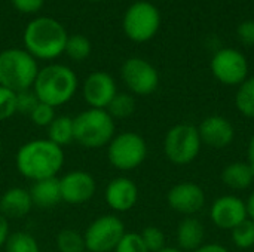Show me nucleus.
Returning <instances> with one entry per match:
<instances>
[{
	"instance_id": "cd10ccee",
	"label": "nucleus",
	"mask_w": 254,
	"mask_h": 252,
	"mask_svg": "<svg viewBox=\"0 0 254 252\" xmlns=\"http://www.w3.org/2000/svg\"><path fill=\"white\" fill-rule=\"evenodd\" d=\"M232 242L240 250H250L254 247V221L247 218L231 230Z\"/></svg>"
},
{
	"instance_id": "20e7f679",
	"label": "nucleus",
	"mask_w": 254,
	"mask_h": 252,
	"mask_svg": "<svg viewBox=\"0 0 254 252\" xmlns=\"http://www.w3.org/2000/svg\"><path fill=\"white\" fill-rule=\"evenodd\" d=\"M116 120L101 108H86L73 117L74 143L83 149L97 150L107 147L116 135Z\"/></svg>"
},
{
	"instance_id": "bb28decb",
	"label": "nucleus",
	"mask_w": 254,
	"mask_h": 252,
	"mask_svg": "<svg viewBox=\"0 0 254 252\" xmlns=\"http://www.w3.org/2000/svg\"><path fill=\"white\" fill-rule=\"evenodd\" d=\"M91 50H92L91 40L83 34L68 36V39L65 42V48H64V53L73 61L86 59L91 55Z\"/></svg>"
},
{
	"instance_id": "473e14b6",
	"label": "nucleus",
	"mask_w": 254,
	"mask_h": 252,
	"mask_svg": "<svg viewBox=\"0 0 254 252\" xmlns=\"http://www.w3.org/2000/svg\"><path fill=\"white\" fill-rule=\"evenodd\" d=\"M113 252H149L140 233H125Z\"/></svg>"
},
{
	"instance_id": "c756f323",
	"label": "nucleus",
	"mask_w": 254,
	"mask_h": 252,
	"mask_svg": "<svg viewBox=\"0 0 254 252\" xmlns=\"http://www.w3.org/2000/svg\"><path fill=\"white\" fill-rule=\"evenodd\" d=\"M28 117L33 125H36L39 128H48L52 123V120L57 117V113H55L54 107H51L45 102H39Z\"/></svg>"
},
{
	"instance_id": "a211bd4d",
	"label": "nucleus",
	"mask_w": 254,
	"mask_h": 252,
	"mask_svg": "<svg viewBox=\"0 0 254 252\" xmlns=\"http://www.w3.org/2000/svg\"><path fill=\"white\" fill-rule=\"evenodd\" d=\"M33 208L30 192L24 187H10L0 195V214L9 221L25 218Z\"/></svg>"
},
{
	"instance_id": "aec40b11",
	"label": "nucleus",
	"mask_w": 254,
	"mask_h": 252,
	"mask_svg": "<svg viewBox=\"0 0 254 252\" xmlns=\"http://www.w3.org/2000/svg\"><path fill=\"white\" fill-rule=\"evenodd\" d=\"M177 244L179 248L185 252H195L204 245L205 227L195 217H185L177 227Z\"/></svg>"
},
{
	"instance_id": "39448f33",
	"label": "nucleus",
	"mask_w": 254,
	"mask_h": 252,
	"mask_svg": "<svg viewBox=\"0 0 254 252\" xmlns=\"http://www.w3.org/2000/svg\"><path fill=\"white\" fill-rule=\"evenodd\" d=\"M37 73V59L25 49L9 48L0 52V86L13 92L31 89Z\"/></svg>"
},
{
	"instance_id": "2f4dec72",
	"label": "nucleus",
	"mask_w": 254,
	"mask_h": 252,
	"mask_svg": "<svg viewBox=\"0 0 254 252\" xmlns=\"http://www.w3.org/2000/svg\"><path fill=\"white\" fill-rule=\"evenodd\" d=\"M15 98H16V92L0 86V122H4L10 119L13 114H16Z\"/></svg>"
},
{
	"instance_id": "72a5a7b5",
	"label": "nucleus",
	"mask_w": 254,
	"mask_h": 252,
	"mask_svg": "<svg viewBox=\"0 0 254 252\" xmlns=\"http://www.w3.org/2000/svg\"><path fill=\"white\" fill-rule=\"evenodd\" d=\"M237 37L244 46H254V19L243 21L237 27Z\"/></svg>"
},
{
	"instance_id": "423d86ee",
	"label": "nucleus",
	"mask_w": 254,
	"mask_h": 252,
	"mask_svg": "<svg viewBox=\"0 0 254 252\" xmlns=\"http://www.w3.org/2000/svg\"><path fill=\"white\" fill-rule=\"evenodd\" d=\"M161 28L159 9L147 1L138 0L128 6L122 18V30L134 43H146L152 40Z\"/></svg>"
},
{
	"instance_id": "9d476101",
	"label": "nucleus",
	"mask_w": 254,
	"mask_h": 252,
	"mask_svg": "<svg viewBox=\"0 0 254 252\" xmlns=\"http://www.w3.org/2000/svg\"><path fill=\"white\" fill-rule=\"evenodd\" d=\"M211 74L225 86H240L250 73L247 56L235 48H219L210 61Z\"/></svg>"
},
{
	"instance_id": "1a4fd4ad",
	"label": "nucleus",
	"mask_w": 254,
	"mask_h": 252,
	"mask_svg": "<svg viewBox=\"0 0 254 252\" xmlns=\"http://www.w3.org/2000/svg\"><path fill=\"white\" fill-rule=\"evenodd\" d=\"M125 233V224L118 215H100L83 232L86 252H113Z\"/></svg>"
},
{
	"instance_id": "f704fd0d",
	"label": "nucleus",
	"mask_w": 254,
	"mask_h": 252,
	"mask_svg": "<svg viewBox=\"0 0 254 252\" xmlns=\"http://www.w3.org/2000/svg\"><path fill=\"white\" fill-rule=\"evenodd\" d=\"M10 3L18 12L31 15V13H37L43 7L45 0H10Z\"/></svg>"
},
{
	"instance_id": "0eeeda50",
	"label": "nucleus",
	"mask_w": 254,
	"mask_h": 252,
	"mask_svg": "<svg viewBox=\"0 0 254 252\" xmlns=\"http://www.w3.org/2000/svg\"><path fill=\"white\" fill-rule=\"evenodd\" d=\"M147 157L146 140L132 131L116 134L107 144V160L118 171H134Z\"/></svg>"
},
{
	"instance_id": "4468645a",
	"label": "nucleus",
	"mask_w": 254,
	"mask_h": 252,
	"mask_svg": "<svg viewBox=\"0 0 254 252\" xmlns=\"http://www.w3.org/2000/svg\"><path fill=\"white\" fill-rule=\"evenodd\" d=\"M211 223L220 230H232L249 218L246 201L235 195H225L217 198L210 208Z\"/></svg>"
},
{
	"instance_id": "ddd939ff",
	"label": "nucleus",
	"mask_w": 254,
	"mask_h": 252,
	"mask_svg": "<svg viewBox=\"0 0 254 252\" xmlns=\"http://www.w3.org/2000/svg\"><path fill=\"white\" fill-rule=\"evenodd\" d=\"M167 203L173 211L185 217H193L205 206V192L196 183L183 181L168 190Z\"/></svg>"
},
{
	"instance_id": "f3484780",
	"label": "nucleus",
	"mask_w": 254,
	"mask_h": 252,
	"mask_svg": "<svg viewBox=\"0 0 254 252\" xmlns=\"http://www.w3.org/2000/svg\"><path fill=\"white\" fill-rule=\"evenodd\" d=\"M104 201L112 211L128 212L138 202V187L128 177H116L107 184Z\"/></svg>"
},
{
	"instance_id": "c85d7f7f",
	"label": "nucleus",
	"mask_w": 254,
	"mask_h": 252,
	"mask_svg": "<svg viewBox=\"0 0 254 252\" xmlns=\"http://www.w3.org/2000/svg\"><path fill=\"white\" fill-rule=\"evenodd\" d=\"M140 236H141V239H143V242H144L149 252H159L167 247L165 245V235L156 226L144 227L143 232L140 233Z\"/></svg>"
},
{
	"instance_id": "c9c22d12",
	"label": "nucleus",
	"mask_w": 254,
	"mask_h": 252,
	"mask_svg": "<svg viewBox=\"0 0 254 252\" xmlns=\"http://www.w3.org/2000/svg\"><path fill=\"white\" fill-rule=\"evenodd\" d=\"M10 235V229H9V220H6L1 214H0V248L4 247L7 238Z\"/></svg>"
},
{
	"instance_id": "4be33fe9",
	"label": "nucleus",
	"mask_w": 254,
	"mask_h": 252,
	"mask_svg": "<svg viewBox=\"0 0 254 252\" xmlns=\"http://www.w3.org/2000/svg\"><path fill=\"white\" fill-rule=\"evenodd\" d=\"M48 131V140L57 144L58 147L64 149L74 143V125H73V117L67 114H60L57 116L52 123L46 128Z\"/></svg>"
},
{
	"instance_id": "b1692460",
	"label": "nucleus",
	"mask_w": 254,
	"mask_h": 252,
	"mask_svg": "<svg viewBox=\"0 0 254 252\" xmlns=\"http://www.w3.org/2000/svg\"><path fill=\"white\" fill-rule=\"evenodd\" d=\"M106 110L115 120L128 119L135 111V98L129 92H118Z\"/></svg>"
},
{
	"instance_id": "5701e85b",
	"label": "nucleus",
	"mask_w": 254,
	"mask_h": 252,
	"mask_svg": "<svg viewBox=\"0 0 254 252\" xmlns=\"http://www.w3.org/2000/svg\"><path fill=\"white\" fill-rule=\"evenodd\" d=\"M237 110L249 119H254V76H249L237 89Z\"/></svg>"
},
{
	"instance_id": "e433bc0d",
	"label": "nucleus",
	"mask_w": 254,
	"mask_h": 252,
	"mask_svg": "<svg viewBox=\"0 0 254 252\" xmlns=\"http://www.w3.org/2000/svg\"><path fill=\"white\" fill-rule=\"evenodd\" d=\"M195 252H231L226 247L220 245V244H204L202 247H199Z\"/></svg>"
},
{
	"instance_id": "ea45409f",
	"label": "nucleus",
	"mask_w": 254,
	"mask_h": 252,
	"mask_svg": "<svg viewBox=\"0 0 254 252\" xmlns=\"http://www.w3.org/2000/svg\"><path fill=\"white\" fill-rule=\"evenodd\" d=\"M159 252H185V251H182L180 248H171V247H165L164 250H161Z\"/></svg>"
},
{
	"instance_id": "6e6552de",
	"label": "nucleus",
	"mask_w": 254,
	"mask_h": 252,
	"mask_svg": "<svg viewBox=\"0 0 254 252\" xmlns=\"http://www.w3.org/2000/svg\"><path fill=\"white\" fill-rule=\"evenodd\" d=\"M202 141L198 128L190 123H179L170 128L164 138L165 157L179 166L192 163L201 153Z\"/></svg>"
},
{
	"instance_id": "a19ab883",
	"label": "nucleus",
	"mask_w": 254,
	"mask_h": 252,
	"mask_svg": "<svg viewBox=\"0 0 254 252\" xmlns=\"http://www.w3.org/2000/svg\"><path fill=\"white\" fill-rule=\"evenodd\" d=\"M88 1H101V0H88Z\"/></svg>"
},
{
	"instance_id": "7ed1b4c3",
	"label": "nucleus",
	"mask_w": 254,
	"mask_h": 252,
	"mask_svg": "<svg viewBox=\"0 0 254 252\" xmlns=\"http://www.w3.org/2000/svg\"><path fill=\"white\" fill-rule=\"evenodd\" d=\"M77 86V76L70 67L64 64H48L39 68L31 89L40 102L57 108L73 100Z\"/></svg>"
},
{
	"instance_id": "6ab92c4d",
	"label": "nucleus",
	"mask_w": 254,
	"mask_h": 252,
	"mask_svg": "<svg viewBox=\"0 0 254 252\" xmlns=\"http://www.w3.org/2000/svg\"><path fill=\"white\" fill-rule=\"evenodd\" d=\"M28 192L31 196L33 206L39 209H49L63 202L58 177L34 181Z\"/></svg>"
},
{
	"instance_id": "f257e3e1",
	"label": "nucleus",
	"mask_w": 254,
	"mask_h": 252,
	"mask_svg": "<svg viewBox=\"0 0 254 252\" xmlns=\"http://www.w3.org/2000/svg\"><path fill=\"white\" fill-rule=\"evenodd\" d=\"M65 162L64 149L48 138L24 143L15 154V166L19 175L30 181L58 177Z\"/></svg>"
},
{
	"instance_id": "9b49d317",
	"label": "nucleus",
	"mask_w": 254,
	"mask_h": 252,
	"mask_svg": "<svg viewBox=\"0 0 254 252\" xmlns=\"http://www.w3.org/2000/svg\"><path fill=\"white\" fill-rule=\"evenodd\" d=\"M121 77L129 94L138 97L152 95L159 86V73L156 67L144 58H128L121 67Z\"/></svg>"
},
{
	"instance_id": "7c9ffc66",
	"label": "nucleus",
	"mask_w": 254,
	"mask_h": 252,
	"mask_svg": "<svg viewBox=\"0 0 254 252\" xmlns=\"http://www.w3.org/2000/svg\"><path fill=\"white\" fill-rule=\"evenodd\" d=\"M39 102H40V101L37 100V97H36V94H34L33 89H25V91L16 92L15 108H16V113H19V114L30 116L31 111L36 108V105H37Z\"/></svg>"
},
{
	"instance_id": "4c0bfd02",
	"label": "nucleus",
	"mask_w": 254,
	"mask_h": 252,
	"mask_svg": "<svg viewBox=\"0 0 254 252\" xmlns=\"http://www.w3.org/2000/svg\"><path fill=\"white\" fill-rule=\"evenodd\" d=\"M247 163L254 169V134L252 135L249 141V147H247Z\"/></svg>"
},
{
	"instance_id": "2eb2a0df",
	"label": "nucleus",
	"mask_w": 254,
	"mask_h": 252,
	"mask_svg": "<svg viewBox=\"0 0 254 252\" xmlns=\"http://www.w3.org/2000/svg\"><path fill=\"white\" fill-rule=\"evenodd\" d=\"M82 94L89 108L106 110L118 94V86L107 71H92L83 82Z\"/></svg>"
},
{
	"instance_id": "f03ea898",
	"label": "nucleus",
	"mask_w": 254,
	"mask_h": 252,
	"mask_svg": "<svg viewBox=\"0 0 254 252\" xmlns=\"http://www.w3.org/2000/svg\"><path fill=\"white\" fill-rule=\"evenodd\" d=\"M68 34L64 25L51 16L31 19L22 34L24 49L36 59L52 61L64 53Z\"/></svg>"
},
{
	"instance_id": "f8f14e48",
	"label": "nucleus",
	"mask_w": 254,
	"mask_h": 252,
	"mask_svg": "<svg viewBox=\"0 0 254 252\" xmlns=\"http://www.w3.org/2000/svg\"><path fill=\"white\" fill-rule=\"evenodd\" d=\"M58 178L61 199L68 205H83L89 202L97 192V181L94 175L86 171L74 169Z\"/></svg>"
},
{
	"instance_id": "a878e982",
	"label": "nucleus",
	"mask_w": 254,
	"mask_h": 252,
	"mask_svg": "<svg viewBox=\"0 0 254 252\" xmlns=\"http://www.w3.org/2000/svg\"><path fill=\"white\" fill-rule=\"evenodd\" d=\"M4 252H40L39 242L36 241V238L24 230H18V232H10L4 247Z\"/></svg>"
},
{
	"instance_id": "393cba45",
	"label": "nucleus",
	"mask_w": 254,
	"mask_h": 252,
	"mask_svg": "<svg viewBox=\"0 0 254 252\" xmlns=\"http://www.w3.org/2000/svg\"><path fill=\"white\" fill-rule=\"evenodd\" d=\"M55 247L58 252H86L83 233L74 229H63L55 236Z\"/></svg>"
},
{
	"instance_id": "dca6fc26",
	"label": "nucleus",
	"mask_w": 254,
	"mask_h": 252,
	"mask_svg": "<svg viewBox=\"0 0 254 252\" xmlns=\"http://www.w3.org/2000/svg\"><path fill=\"white\" fill-rule=\"evenodd\" d=\"M198 132L202 146H208L210 149L216 150L229 147L235 140V128L232 122L219 114L205 117L198 126Z\"/></svg>"
},
{
	"instance_id": "58836bf2",
	"label": "nucleus",
	"mask_w": 254,
	"mask_h": 252,
	"mask_svg": "<svg viewBox=\"0 0 254 252\" xmlns=\"http://www.w3.org/2000/svg\"><path fill=\"white\" fill-rule=\"evenodd\" d=\"M246 206H247V215H249V218L254 221V192L249 196V199L246 201Z\"/></svg>"
},
{
	"instance_id": "412c9836",
	"label": "nucleus",
	"mask_w": 254,
	"mask_h": 252,
	"mask_svg": "<svg viewBox=\"0 0 254 252\" xmlns=\"http://www.w3.org/2000/svg\"><path fill=\"white\" fill-rule=\"evenodd\" d=\"M222 181L231 190H247L254 183V169L247 162H232L222 171Z\"/></svg>"
}]
</instances>
